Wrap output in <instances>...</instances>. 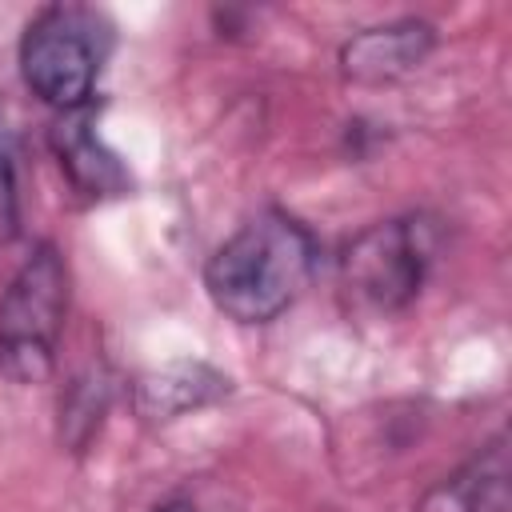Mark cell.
Instances as JSON below:
<instances>
[{"label":"cell","mask_w":512,"mask_h":512,"mask_svg":"<svg viewBox=\"0 0 512 512\" xmlns=\"http://www.w3.org/2000/svg\"><path fill=\"white\" fill-rule=\"evenodd\" d=\"M320 244L284 208H264L240 224L204 264V292L236 324H272L308 288Z\"/></svg>","instance_id":"cell-1"},{"label":"cell","mask_w":512,"mask_h":512,"mask_svg":"<svg viewBox=\"0 0 512 512\" xmlns=\"http://www.w3.org/2000/svg\"><path fill=\"white\" fill-rule=\"evenodd\" d=\"M68 316V264L56 244H36L0 292V372L12 384H44Z\"/></svg>","instance_id":"cell-2"},{"label":"cell","mask_w":512,"mask_h":512,"mask_svg":"<svg viewBox=\"0 0 512 512\" xmlns=\"http://www.w3.org/2000/svg\"><path fill=\"white\" fill-rule=\"evenodd\" d=\"M108 52V24L84 4L40 8L20 36V80L56 116L88 108Z\"/></svg>","instance_id":"cell-3"},{"label":"cell","mask_w":512,"mask_h":512,"mask_svg":"<svg viewBox=\"0 0 512 512\" xmlns=\"http://www.w3.org/2000/svg\"><path fill=\"white\" fill-rule=\"evenodd\" d=\"M432 264V224L424 216H388L360 228L340 252V292L352 312L400 316L424 288Z\"/></svg>","instance_id":"cell-4"},{"label":"cell","mask_w":512,"mask_h":512,"mask_svg":"<svg viewBox=\"0 0 512 512\" xmlns=\"http://www.w3.org/2000/svg\"><path fill=\"white\" fill-rule=\"evenodd\" d=\"M436 48V28L424 16H400L372 28L352 32L340 52V76L356 88H384L404 76H412Z\"/></svg>","instance_id":"cell-5"},{"label":"cell","mask_w":512,"mask_h":512,"mask_svg":"<svg viewBox=\"0 0 512 512\" xmlns=\"http://www.w3.org/2000/svg\"><path fill=\"white\" fill-rule=\"evenodd\" d=\"M48 144L52 156L60 164V172L68 176L72 192L84 200H116L132 188V176L124 168V160L100 140L96 132V112L76 108V112H60L48 128Z\"/></svg>","instance_id":"cell-6"},{"label":"cell","mask_w":512,"mask_h":512,"mask_svg":"<svg viewBox=\"0 0 512 512\" xmlns=\"http://www.w3.org/2000/svg\"><path fill=\"white\" fill-rule=\"evenodd\" d=\"M512 460L508 436L484 440L460 468L428 484L412 512H508L512 508Z\"/></svg>","instance_id":"cell-7"},{"label":"cell","mask_w":512,"mask_h":512,"mask_svg":"<svg viewBox=\"0 0 512 512\" xmlns=\"http://www.w3.org/2000/svg\"><path fill=\"white\" fill-rule=\"evenodd\" d=\"M232 392V380L204 360H172L144 372L132 384V408L144 424H172L188 412H200Z\"/></svg>","instance_id":"cell-8"},{"label":"cell","mask_w":512,"mask_h":512,"mask_svg":"<svg viewBox=\"0 0 512 512\" xmlns=\"http://www.w3.org/2000/svg\"><path fill=\"white\" fill-rule=\"evenodd\" d=\"M108 404H112V376L104 368L80 372L60 396V420H56L60 448H68L76 456L88 452V444L96 440V432L108 416Z\"/></svg>","instance_id":"cell-9"},{"label":"cell","mask_w":512,"mask_h":512,"mask_svg":"<svg viewBox=\"0 0 512 512\" xmlns=\"http://www.w3.org/2000/svg\"><path fill=\"white\" fill-rule=\"evenodd\" d=\"M20 148L16 128L0 112V244H8L20 232Z\"/></svg>","instance_id":"cell-10"},{"label":"cell","mask_w":512,"mask_h":512,"mask_svg":"<svg viewBox=\"0 0 512 512\" xmlns=\"http://www.w3.org/2000/svg\"><path fill=\"white\" fill-rule=\"evenodd\" d=\"M148 512H200V508H196L188 496H164V500H160V504H152Z\"/></svg>","instance_id":"cell-11"}]
</instances>
